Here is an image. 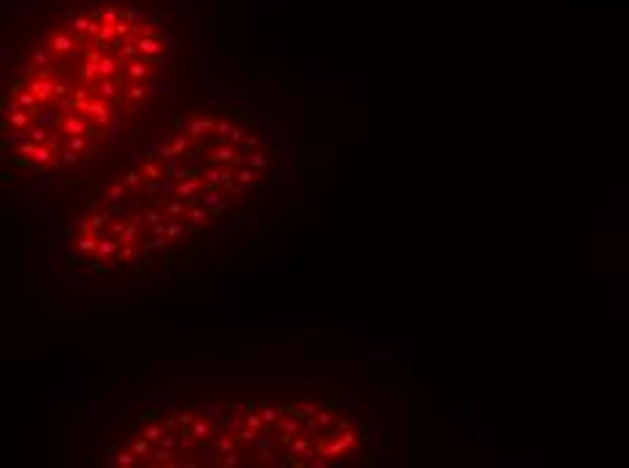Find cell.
<instances>
[{
	"label": "cell",
	"mask_w": 629,
	"mask_h": 468,
	"mask_svg": "<svg viewBox=\"0 0 629 468\" xmlns=\"http://www.w3.org/2000/svg\"><path fill=\"white\" fill-rule=\"evenodd\" d=\"M277 444H280V436H261V433H258V438H255L253 447L263 449V447H277Z\"/></svg>",
	"instance_id": "2e32d148"
},
{
	"label": "cell",
	"mask_w": 629,
	"mask_h": 468,
	"mask_svg": "<svg viewBox=\"0 0 629 468\" xmlns=\"http://www.w3.org/2000/svg\"><path fill=\"white\" fill-rule=\"evenodd\" d=\"M244 425H247V428H255V430H266V425H263V420H261V414H258L255 409L244 414Z\"/></svg>",
	"instance_id": "9a60e30c"
},
{
	"label": "cell",
	"mask_w": 629,
	"mask_h": 468,
	"mask_svg": "<svg viewBox=\"0 0 629 468\" xmlns=\"http://www.w3.org/2000/svg\"><path fill=\"white\" fill-rule=\"evenodd\" d=\"M109 198H122V184H114L109 189Z\"/></svg>",
	"instance_id": "d590c367"
},
{
	"label": "cell",
	"mask_w": 629,
	"mask_h": 468,
	"mask_svg": "<svg viewBox=\"0 0 629 468\" xmlns=\"http://www.w3.org/2000/svg\"><path fill=\"white\" fill-rule=\"evenodd\" d=\"M144 176H149V179H160L163 173H160V168H158V166H152V162H149V166H144Z\"/></svg>",
	"instance_id": "f1b7e54d"
},
{
	"label": "cell",
	"mask_w": 629,
	"mask_h": 468,
	"mask_svg": "<svg viewBox=\"0 0 629 468\" xmlns=\"http://www.w3.org/2000/svg\"><path fill=\"white\" fill-rule=\"evenodd\" d=\"M117 463L119 465H136V455H128V452H122L117 457Z\"/></svg>",
	"instance_id": "1f68e13d"
},
{
	"label": "cell",
	"mask_w": 629,
	"mask_h": 468,
	"mask_svg": "<svg viewBox=\"0 0 629 468\" xmlns=\"http://www.w3.org/2000/svg\"><path fill=\"white\" fill-rule=\"evenodd\" d=\"M160 436H163V428H160V425H149V428L144 430V438H146V441H158Z\"/></svg>",
	"instance_id": "7402d4cb"
},
{
	"label": "cell",
	"mask_w": 629,
	"mask_h": 468,
	"mask_svg": "<svg viewBox=\"0 0 629 468\" xmlns=\"http://www.w3.org/2000/svg\"><path fill=\"white\" fill-rule=\"evenodd\" d=\"M166 211H168L171 216H182V214H185V206L179 203V201H171V203L166 206Z\"/></svg>",
	"instance_id": "cb8c5ba5"
},
{
	"label": "cell",
	"mask_w": 629,
	"mask_h": 468,
	"mask_svg": "<svg viewBox=\"0 0 629 468\" xmlns=\"http://www.w3.org/2000/svg\"><path fill=\"white\" fill-rule=\"evenodd\" d=\"M239 463H242V457H239L236 452H225V455H222V460H220V465H225V468H234Z\"/></svg>",
	"instance_id": "44dd1931"
},
{
	"label": "cell",
	"mask_w": 629,
	"mask_h": 468,
	"mask_svg": "<svg viewBox=\"0 0 629 468\" xmlns=\"http://www.w3.org/2000/svg\"><path fill=\"white\" fill-rule=\"evenodd\" d=\"M166 236H168V238H179V236H182V225H179V222L166 225Z\"/></svg>",
	"instance_id": "d4e9b609"
},
{
	"label": "cell",
	"mask_w": 629,
	"mask_h": 468,
	"mask_svg": "<svg viewBox=\"0 0 629 468\" xmlns=\"http://www.w3.org/2000/svg\"><path fill=\"white\" fill-rule=\"evenodd\" d=\"M228 138H231V141H234V144L244 141V130H242V127H234V125H231V130H228Z\"/></svg>",
	"instance_id": "83f0119b"
},
{
	"label": "cell",
	"mask_w": 629,
	"mask_h": 468,
	"mask_svg": "<svg viewBox=\"0 0 629 468\" xmlns=\"http://www.w3.org/2000/svg\"><path fill=\"white\" fill-rule=\"evenodd\" d=\"M274 425L280 428V441H282V444H288V441L301 430V420L290 417V414H280V420L274 422Z\"/></svg>",
	"instance_id": "6da1fadb"
},
{
	"label": "cell",
	"mask_w": 629,
	"mask_h": 468,
	"mask_svg": "<svg viewBox=\"0 0 629 468\" xmlns=\"http://www.w3.org/2000/svg\"><path fill=\"white\" fill-rule=\"evenodd\" d=\"M222 187H225V192H231L234 198H242L244 195V187L242 184H234V181H228V184H222Z\"/></svg>",
	"instance_id": "4316f807"
},
{
	"label": "cell",
	"mask_w": 629,
	"mask_h": 468,
	"mask_svg": "<svg viewBox=\"0 0 629 468\" xmlns=\"http://www.w3.org/2000/svg\"><path fill=\"white\" fill-rule=\"evenodd\" d=\"M198 187H201V176H195V173H193L190 179H187V181L182 179V184L177 187V198H190Z\"/></svg>",
	"instance_id": "8992f818"
},
{
	"label": "cell",
	"mask_w": 629,
	"mask_h": 468,
	"mask_svg": "<svg viewBox=\"0 0 629 468\" xmlns=\"http://www.w3.org/2000/svg\"><path fill=\"white\" fill-rule=\"evenodd\" d=\"M177 422H179V425H190V422H193V417H190V414H179V417H177Z\"/></svg>",
	"instance_id": "74e56055"
},
{
	"label": "cell",
	"mask_w": 629,
	"mask_h": 468,
	"mask_svg": "<svg viewBox=\"0 0 629 468\" xmlns=\"http://www.w3.org/2000/svg\"><path fill=\"white\" fill-rule=\"evenodd\" d=\"M258 414H261V420H263L266 430H271V425L280 420V409H277V406H271V403H269V406H263V409L258 411Z\"/></svg>",
	"instance_id": "52a82bcc"
},
{
	"label": "cell",
	"mask_w": 629,
	"mask_h": 468,
	"mask_svg": "<svg viewBox=\"0 0 629 468\" xmlns=\"http://www.w3.org/2000/svg\"><path fill=\"white\" fill-rule=\"evenodd\" d=\"M139 181H141V173H139V171H131V173L125 176V184H131V187H136Z\"/></svg>",
	"instance_id": "d6a6232c"
},
{
	"label": "cell",
	"mask_w": 629,
	"mask_h": 468,
	"mask_svg": "<svg viewBox=\"0 0 629 468\" xmlns=\"http://www.w3.org/2000/svg\"><path fill=\"white\" fill-rule=\"evenodd\" d=\"M201 411L206 414V417H220V414L225 411V409H222L220 403H212V401H206V403L201 406Z\"/></svg>",
	"instance_id": "e0dca14e"
},
{
	"label": "cell",
	"mask_w": 629,
	"mask_h": 468,
	"mask_svg": "<svg viewBox=\"0 0 629 468\" xmlns=\"http://www.w3.org/2000/svg\"><path fill=\"white\" fill-rule=\"evenodd\" d=\"M242 144H244V149H247V152H253L255 146H258V135H244V141H242Z\"/></svg>",
	"instance_id": "836d02e7"
},
{
	"label": "cell",
	"mask_w": 629,
	"mask_h": 468,
	"mask_svg": "<svg viewBox=\"0 0 629 468\" xmlns=\"http://www.w3.org/2000/svg\"><path fill=\"white\" fill-rule=\"evenodd\" d=\"M171 460V449H160L158 452V463H168Z\"/></svg>",
	"instance_id": "e575fe53"
},
{
	"label": "cell",
	"mask_w": 629,
	"mask_h": 468,
	"mask_svg": "<svg viewBox=\"0 0 629 468\" xmlns=\"http://www.w3.org/2000/svg\"><path fill=\"white\" fill-rule=\"evenodd\" d=\"M209 209H206V206H195V209H190V211H187V219H193L195 225H204L206 219H209Z\"/></svg>",
	"instance_id": "4fadbf2b"
},
{
	"label": "cell",
	"mask_w": 629,
	"mask_h": 468,
	"mask_svg": "<svg viewBox=\"0 0 629 468\" xmlns=\"http://www.w3.org/2000/svg\"><path fill=\"white\" fill-rule=\"evenodd\" d=\"M133 449H136V455H141V457H144L146 452H149V441H146V438H144V441H136Z\"/></svg>",
	"instance_id": "4dcf8cb0"
},
{
	"label": "cell",
	"mask_w": 629,
	"mask_h": 468,
	"mask_svg": "<svg viewBox=\"0 0 629 468\" xmlns=\"http://www.w3.org/2000/svg\"><path fill=\"white\" fill-rule=\"evenodd\" d=\"M236 444H239V441H236L234 433L222 430V436H220V441H217V449H220V455H225V452H234Z\"/></svg>",
	"instance_id": "9c48e42d"
},
{
	"label": "cell",
	"mask_w": 629,
	"mask_h": 468,
	"mask_svg": "<svg viewBox=\"0 0 629 468\" xmlns=\"http://www.w3.org/2000/svg\"><path fill=\"white\" fill-rule=\"evenodd\" d=\"M190 436L193 438H209L212 436V425H209V422H206V420H195L193 422V428H190Z\"/></svg>",
	"instance_id": "30bf717a"
},
{
	"label": "cell",
	"mask_w": 629,
	"mask_h": 468,
	"mask_svg": "<svg viewBox=\"0 0 629 468\" xmlns=\"http://www.w3.org/2000/svg\"><path fill=\"white\" fill-rule=\"evenodd\" d=\"M334 420H337V417H334L331 411H325V409H317V411H315V422H317V425H320L323 430H329V428L334 425Z\"/></svg>",
	"instance_id": "5bb4252c"
},
{
	"label": "cell",
	"mask_w": 629,
	"mask_h": 468,
	"mask_svg": "<svg viewBox=\"0 0 629 468\" xmlns=\"http://www.w3.org/2000/svg\"><path fill=\"white\" fill-rule=\"evenodd\" d=\"M163 447H166V449H177V438L174 436H166V438H163Z\"/></svg>",
	"instance_id": "8d00e7d4"
},
{
	"label": "cell",
	"mask_w": 629,
	"mask_h": 468,
	"mask_svg": "<svg viewBox=\"0 0 629 468\" xmlns=\"http://www.w3.org/2000/svg\"><path fill=\"white\" fill-rule=\"evenodd\" d=\"M214 130H217V135H228L231 122H228V119H220V122H214Z\"/></svg>",
	"instance_id": "f546056e"
},
{
	"label": "cell",
	"mask_w": 629,
	"mask_h": 468,
	"mask_svg": "<svg viewBox=\"0 0 629 468\" xmlns=\"http://www.w3.org/2000/svg\"><path fill=\"white\" fill-rule=\"evenodd\" d=\"M231 409L247 414V411H253V409H255V403H253V401H236V403H231Z\"/></svg>",
	"instance_id": "603a6c76"
},
{
	"label": "cell",
	"mask_w": 629,
	"mask_h": 468,
	"mask_svg": "<svg viewBox=\"0 0 629 468\" xmlns=\"http://www.w3.org/2000/svg\"><path fill=\"white\" fill-rule=\"evenodd\" d=\"M244 166H249V168H255V171H263L266 166H269V160H266V154H261V152H249L247 154V162H244Z\"/></svg>",
	"instance_id": "8fae6325"
},
{
	"label": "cell",
	"mask_w": 629,
	"mask_h": 468,
	"mask_svg": "<svg viewBox=\"0 0 629 468\" xmlns=\"http://www.w3.org/2000/svg\"><path fill=\"white\" fill-rule=\"evenodd\" d=\"M187 146H190V141H187L185 135H177V141H174V146H171V149H174L177 154H182V152L187 149Z\"/></svg>",
	"instance_id": "484cf974"
},
{
	"label": "cell",
	"mask_w": 629,
	"mask_h": 468,
	"mask_svg": "<svg viewBox=\"0 0 629 468\" xmlns=\"http://www.w3.org/2000/svg\"><path fill=\"white\" fill-rule=\"evenodd\" d=\"M258 457H261V463H274L277 452H274V447H263V449H258Z\"/></svg>",
	"instance_id": "d6986e66"
},
{
	"label": "cell",
	"mask_w": 629,
	"mask_h": 468,
	"mask_svg": "<svg viewBox=\"0 0 629 468\" xmlns=\"http://www.w3.org/2000/svg\"><path fill=\"white\" fill-rule=\"evenodd\" d=\"M234 181H239L242 187H253L258 181V171L249 166H239V171H234Z\"/></svg>",
	"instance_id": "277c9868"
},
{
	"label": "cell",
	"mask_w": 629,
	"mask_h": 468,
	"mask_svg": "<svg viewBox=\"0 0 629 468\" xmlns=\"http://www.w3.org/2000/svg\"><path fill=\"white\" fill-rule=\"evenodd\" d=\"M285 411L290 414V417H296L304 422L307 417H315L317 411V403L315 401H301V403H285Z\"/></svg>",
	"instance_id": "7a4b0ae2"
},
{
	"label": "cell",
	"mask_w": 629,
	"mask_h": 468,
	"mask_svg": "<svg viewBox=\"0 0 629 468\" xmlns=\"http://www.w3.org/2000/svg\"><path fill=\"white\" fill-rule=\"evenodd\" d=\"M258 433H261V430H255V428H247V425H242L239 430H234V436H236V441H242V444L253 447V444H255V438H258Z\"/></svg>",
	"instance_id": "ba28073f"
},
{
	"label": "cell",
	"mask_w": 629,
	"mask_h": 468,
	"mask_svg": "<svg viewBox=\"0 0 629 468\" xmlns=\"http://www.w3.org/2000/svg\"><path fill=\"white\" fill-rule=\"evenodd\" d=\"M217 184H222V181H220V171L217 168H209V171H206V187H217Z\"/></svg>",
	"instance_id": "ffe728a7"
},
{
	"label": "cell",
	"mask_w": 629,
	"mask_h": 468,
	"mask_svg": "<svg viewBox=\"0 0 629 468\" xmlns=\"http://www.w3.org/2000/svg\"><path fill=\"white\" fill-rule=\"evenodd\" d=\"M95 244H98V241L92 238V236H84V238L76 241V249H79V252H92V249H95Z\"/></svg>",
	"instance_id": "ac0fdd59"
},
{
	"label": "cell",
	"mask_w": 629,
	"mask_h": 468,
	"mask_svg": "<svg viewBox=\"0 0 629 468\" xmlns=\"http://www.w3.org/2000/svg\"><path fill=\"white\" fill-rule=\"evenodd\" d=\"M209 130H214V122H212V119H195V122L190 125V135L198 138V135L209 133Z\"/></svg>",
	"instance_id": "7c38bea8"
},
{
	"label": "cell",
	"mask_w": 629,
	"mask_h": 468,
	"mask_svg": "<svg viewBox=\"0 0 629 468\" xmlns=\"http://www.w3.org/2000/svg\"><path fill=\"white\" fill-rule=\"evenodd\" d=\"M285 447H288V457H301L309 447H312V441H309L307 436L304 438H290Z\"/></svg>",
	"instance_id": "5b68a950"
},
{
	"label": "cell",
	"mask_w": 629,
	"mask_h": 468,
	"mask_svg": "<svg viewBox=\"0 0 629 468\" xmlns=\"http://www.w3.org/2000/svg\"><path fill=\"white\" fill-rule=\"evenodd\" d=\"M212 160H217V162H225V166H244V160L236 154V149L231 144H222L220 149H214V154H212Z\"/></svg>",
	"instance_id": "3957f363"
}]
</instances>
